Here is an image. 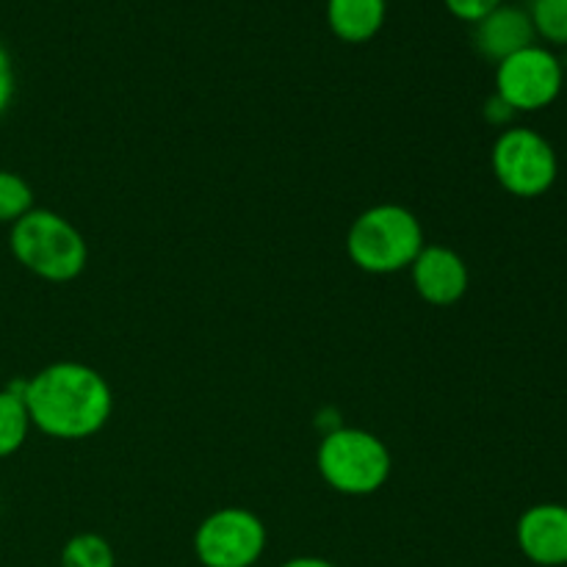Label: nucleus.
<instances>
[{
  "instance_id": "16",
  "label": "nucleus",
  "mask_w": 567,
  "mask_h": 567,
  "mask_svg": "<svg viewBox=\"0 0 567 567\" xmlns=\"http://www.w3.org/2000/svg\"><path fill=\"white\" fill-rule=\"evenodd\" d=\"M443 3H446V9L452 11L457 20L476 25V22L485 20L491 11H496L504 0H443Z\"/></svg>"
},
{
  "instance_id": "1",
  "label": "nucleus",
  "mask_w": 567,
  "mask_h": 567,
  "mask_svg": "<svg viewBox=\"0 0 567 567\" xmlns=\"http://www.w3.org/2000/svg\"><path fill=\"white\" fill-rule=\"evenodd\" d=\"M25 408L31 426L59 441H83L109 424L114 396L111 385L92 365L53 363L25 380Z\"/></svg>"
},
{
  "instance_id": "6",
  "label": "nucleus",
  "mask_w": 567,
  "mask_h": 567,
  "mask_svg": "<svg viewBox=\"0 0 567 567\" xmlns=\"http://www.w3.org/2000/svg\"><path fill=\"white\" fill-rule=\"evenodd\" d=\"M565 64L543 44H529L496 64V94L518 114L543 111L563 94Z\"/></svg>"
},
{
  "instance_id": "9",
  "label": "nucleus",
  "mask_w": 567,
  "mask_h": 567,
  "mask_svg": "<svg viewBox=\"0 0 567 567\" xmlns=\"http://www.w3.org/2000/svg\"><path fill=\"white\" fill-rule=\"evenodd\" d=\"M515 540L524 557L540 567L567 565V507L537 504L518 518Z\"/></svg>"
},
{
  "instance_id": "3",
  "label": "nucleus",
  "mask_w": 567,
  "mask_h": 567,
  "mask_svg": "<svg viewBox=\"0 0 567 567\" xmlns=\"http://www.w3.org/2000/svg\"><path fill=\"white\" fill-rule=\"evenodd\" d=\"M424 249V230L415 214L402 205H374L352 221L347 252L369 275H393L413 266Z\"/></svg>"
},
{
  "instance_id": "4",
  "label": "nucleus",
  "mask_w": 567,
  "mask_h": 567,
  "mask_svg": "<svg viewBox=\"0 0 567 567\" xmlns=\"http://www.w3.org/2000/svg\"><path fill=\"white\" fill-rule=\"evenodd\" d=\"M316 468L332 491L343 496H371L388 482L393 460L374 432L341 426L327 432L319 443Z\"/></svg>"
},
{
  "instance_id": "12",
  "label": "nucleus",
  "mask_w": 567,
  "mask_h": 567,
  "mask_svg": "<svg viewBox=\"0 0 567 567\" xmlns=\"http://www.w3.org/2000/svg\"><path fill=\"white\" fill-rule=\"evenodd\" d=\"M22 393H25V380L11 382L0 391V460L20 452L22 443L28 441L31 415H28Z\"/></svg>"
},
{
  "instance_id": "20",
  "label": "nucleus",
  "mask_w": 567,
  "mask_h": 567,
  "mask_svg": "<svg viewBox=\"0 0 567 567\" xmlns=\"http://www.w3.org/2000/svg\"><path fill=\"white\" fill-rule=\"evenodd\" d=\"M565 70H567V61H565Z\"/></svg>"
},
{
  "instance_id": "14",
  "label": "nucleus",
  "mask_w": 567,
  "mask_h": 567,
  "mask_svg": "<svg viewBox=\"0 0 567 567\" xmlns=\"http://www.w3.org/2000/svg\"><path fill=\"white\" fill-rule=\"evenodd\" d=\"M526 14L537 39L554 48H567V0H529Z\"/></svg>"
},
{
  "instance_id": "5",
  "label": "nucleus",
  "mask_w": 567,
  "mask_h": 567,
  "mask_svg": "<svg viewBox=\"0 0 567 567\" xmlns=\"http://www.w3.org/2000/svg\"><path fill=\"white\" fill-rule=\"evenodd\" d=\"M493 175L513 197H540L557 183L559 161L551 142L532 127H504L491 153Z\"/></svg>"
},
{
  "instance_id": "10",
  "label": "nucleus",
  "mask_w": 567,
  "mask_h": 567,
  "mask_svg": "<svg viewBox=\"0 0 567 567\" xmlns=\"http://www.w3.org/2000/svg\"><path fill=\"white\" fill-rule=\"evenodd\" d=\"M474 42L476 50H480L485 59L496 61L498 64V61L509 59V55L518 53V50L535 44L537 37L524 6L502 3L496 11H491L485 20L476 22Z\"/></svg>"
},
{
  "instance_id": "18",
  "label": "nucleus",
  "mask_w": 567,
  "mask_h": 567,
  "mask_svg": "<svg viewBox=\"0 0 567 567\" xmlns=\"http://www.w3.org/2000/svg\"><path fill=\"white\" fill-rule=\"evenodd\" d=\"M485 116H487V120L493 122V125H507V122L513 120V116H515V111L509 109V105L504 103V100L498 97V94H493V97L487 100Z\"/></svg>"
},
{
  "instance_id": "17",
  "label": "nucleus",
  "mask_w": 567,
  "mask_h": 567,
  "mask_svg": "<svg viewBox=\"0 0 567 567\" xmlns=\"http://www.w3.org/2000/svg\"><path fill=\"white\" fill-rule=\"evenodd\" d=\"M11 97H14V66H11L9 53L6 48L0 44V116L6 114L9 109Z\"/></svg>"
},
{
  "instance_id": "7",
  "label": "nucleus",
  "mask_w": 567,
  "mask_h": 567,
  "mask_svg": "<svg viewBox=\"0 0 567 567\" xmlns=\"http://www.w3.org/2000/svg\"><path fill=\"white\" fill-rule=\"evenodd\" d=\"M264 551V520L244 507L216 509L194 532V554L203 567H252Z\"/></svg>"
},
{
  "instance_id": "11",
  "label": "nucleus",
  "mask_w": 567,
  "mask_h": 567,
  "mask_svg": "<svg viewBox=\"0 0 567 567\" xmlns=\"http://www.w3.org/2000/svg\"><path fill=\"white\" fill-rule=\"evenodd\" d=\"M388 0H327V25L341 42L360 44L385 25Z\"/></svg>"
},
{
  "instance_id": "19",
  "label": "nucleus",
  "mask_w": 567,
  "mask_h": 567,
  "mask_svg": "<svg viewBox=\"0 0 567 567\" xmlns=\"http://www.w3.org/2000/svg\"><path fill=\"white\" fill-rule=\"evenodd\" d=\"M280 567H338V565L327 563V559L321 557H293L288 559V563H282Z\"/></svg>"
},
{
  "instance_id": "2",
  "label": "nucleus",
  "mask_w": 567,
  "mask_h": 567,
  "mask_svg": "<svg viewBox=\"0 0 567 567\" xmlns=\"http://www.w3.org/2000/svg\"><path fill=\"white\" fill-rule=\"evenodd\" d=\"M11 255L22 269L48 282H72L83 275L89 247L78 227L48 208H33L11 225Z\"/></svg>"
},
{
  "instance_id": "8",
  "label": "nucleus",
  "mask_w": 567,
  "mask_h": 567,
  "mask_svg": "<svg viewBox=\"0 0 567 567\" xmlns=\"http://www.w3.org/2000/svg\"><path fill=\"white\" fill-rule=\"evenodd\" d=\"M410 269H413V286L419 297L435 308L457 305L468 291V266L454 249L441 247V244L421 249Z\"/></svg>"
},
{
  "instance_id": "13",
  "label": "nucleus",
  "mask_w": 567,
  "mask_h": 567,
  "mask_svg": "<svg viewBox=\"0 0 567 567\" xmlns=\"http://www.w3.org/2000/svg\"><path fill=\"white\" fill-rule=\"evenodd\" d=\"M114 548L103 535L81 532L61 548V567H114Z\"/></svg>"
},
{
  "instance_id": "15",
  "label": "nucleus",
  "mask_w": 567,
  "mask_h": 567,
  "mask_svg": "<svg viewBox=\"0 0 567 567\" xmlns=\"http://www.w3.org/2000/svg\"><path fill=\"white\" fill-rule=\"evenodd\" d=\"M33 210V192L17 172L0 169V225H14Z\"/></svg>"
}]
</instances>
